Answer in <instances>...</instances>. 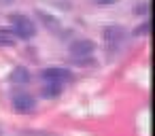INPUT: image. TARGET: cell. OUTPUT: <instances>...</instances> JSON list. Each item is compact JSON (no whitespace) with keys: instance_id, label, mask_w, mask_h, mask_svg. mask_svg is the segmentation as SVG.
I'll return each instance as SVG.
<instances>
[{"instance_id":"obj_1","label":"cell","mask_w":155,"mask_h":136,"mask_svg":"<svg viewBox=\"0 0 155 136\" xmlns=\"http://www.w3.org/2000/svg\"><path fill=\"white\" fill-rule=\"evenodd\" d=\"M9 24H11V30L15 32L17 38L28 41V38H32V36L36 34L34 22H32L28 15H24V13H13V15H9Z\"/></svg>"},{"instance_id":"obj_2","label":"cell","mask_w":155,"mask_h":136,"mask_svg":"<svg viewBox=\"0 0 155 136\" xmlns=\"http://www.w3.org/2000/svg\"><path fill=\"white\" fill-rule=\"evenodd\" d=\"M102 38H104V47L108 53H117L125 41V30L121 26H106L104 32H102Z\"/></svg>"},{"instance_id":"obj_3","label":"cell","mask_w":155,"mask_h":136,"mask_svg":"<svg viewBox=\"0 0 155 136\" xmlns=\"http://www.w3.org/2000/svg\"><path fill=\"white\" fill-rule=\"evenodd\" d=\"M96 51V43L91 38H79L70 45V55L79 62V64H85V60H89Z\"/></svg>"},{"instance_id":"obj_4","label":"cell","mask_w":155,"mask_h":136,"mask_svg":"<svg viewBox=\"0 0 155 136\" xmlns=\"http://www.w3.org/2000/svg\"><path fill=\"white\" fill-rule=\"evenodd\" d=\"M11 106H13V111L15 113H32V111H36V100H34V96L32 94H28V91H17V94H13V98H11Z\"/></svg>"},{"instance_id":"obj_5","label":"cell","mask_w":155,"mask_h":136,"mask_svg":"<svg viewBox=\"0 0 155 136\" xmlns=\"http://www.w3.org/2000/svg\"><path fill=\"white\" fill-rule=\"evenodd\" d=\"M41 77H43L45 81H58V83H70V81H74L72 70H68V68H64V66L45 68V70L41 72Z\"/></svg>"},{"instance_id":"obj_6","label":"cell","mask_w":155,"mask_h":136,"mask_svg":"<svg viewBox=\"0 0 155 136\" xmlns=\"http://www.w3.org/2000/svg\"><path fill=\"white\" fill-rule=\"evenodd\" d=\"M62 91H64V83H58V81H45V85H43V89H41L43 98H47V100L60 98Z\"/></svg>"},{"instance_id":"obj_7","label":"cell","mask_w":155,"mask_h":136,"mask_svg":"<svg viewBox=\"0 0 155 136\" xmlns=\"http://www.w3.org/2000/svg\"><path fill=\"white\" fill-rule=\"evenodd\" d=\"M9 81L11 83H17V85H26L30 81V72L26 68H13L9 72Z\"/></svg>"},{"instance_id":"obj_8","label":"cell","mask_w":155,"mask_h":136,"mask_svg":"<svg viewBox=\"0 0 155 136\" xmlns=\"http://www.w3.org/2000/svg\"><path fill=\"white\" fill-rule=\"evenodd\" d=\"M17 43V36L11 28H0V47H13Z\"/></svg>"},{"instance_id":"obj_9","label":"cell","mask_w":155,"mask_h":136,"mask_svg":"<svg viewBox=\"0 0 155 136\" xmlns=\"http://www.w3.org/2000/svg\"><path fill=\"white\" fill-rule=\"evenodd\" d=\"M147 32H149V22H142L140 26H136V28H134V32H132V34H134V36H147Z\"/></svg>"},{"instance_id":"obj_10","label":"cell","mask_w":155,"mask_h":136,"mask_svg":"<svg viewBox=\"0 0 155 136\" xmlns=\"http://www.w3.org/2000/svg\"><path fill=\"white\" fill-rule=\"evenodd\" d=\"M147 11H149V2L144 0V2H140L138 7H134V13L140 15V17H147Z\"/></svg>"},{"instance_id":"obj_11","label":"cell","mask_w":155,"mask_h":136,"mask_svg":"<svg viewBox=\"0 0 155 136\" xmlns=\"http://www.w3.org/2000/svg\"><path fill=\"white\" fill-rule=\"evenodd\" d=\"M119 2V0H98V5H115Z\"/></svg>"},{"instance_id":"obj_12","label":"cell","mask_w":155,"mask_h":136,"mask_svg":"<svg viewBox=\"0 0 155 136\" xmlns=\"http://www.w3.org/2000/svg\"><path fill=\"white\" fill-rule=\"evenodd\" d=\"M11 2H13V0H5V5H11Z\"/></svg>"}]
</instances>
